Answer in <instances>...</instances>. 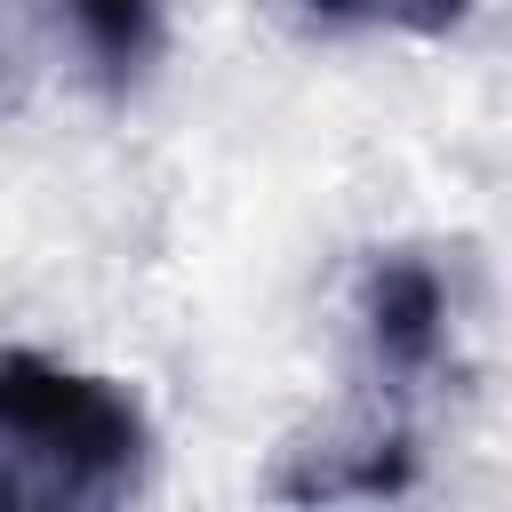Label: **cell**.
Here are the masks:
<instances>
[{
    "label": "cell",
    "mask_w": 512,
    "mask_h": 512,
    "mask_svg": "<svg viewBox=\"0 0 512 512\" xmlns=\"http://www.w3.org/2000/svg\"><path fill=\"white\" fill-rule=\"evenodd\" d=\"M136 416L64 368H0V496H88L128 472Z\"/></svg>",
    "instance_id": "obj_1"
}]
</instances>
